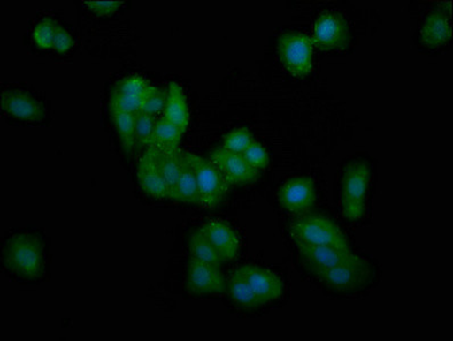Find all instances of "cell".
<instances>
[{
  "label": "cell",
  "mask_w": 453,
  "mask_h": 341,
  "mask_svg": "<svg viewBox=\"0 0 453 341\" xmlns=\"http://www.w3.org/2000/svg\"><path fill=\"white\" fill-rule=\"evenodd\" d=\"M4 264L13 275L23 279H37L43 269L42 244L27 233L12 237L4 246Z\"/></svg>",
  "instance_id": "cell-1"
},
{
  "label": "cell",
  "mask_w": 453,
  "mask_h": 341,
  "mask_svg": "<svg viewBox=\"0 0 453 341\" xmlns=\"http://www.w3.org/2000/svg\"><path fill=\"white\" fill-rule=\"evenodd\" d=\"M371 180L367 163L356 161L345 166L341 182V206L345 219H361L365 212V201Z\"/></svg>",
  "instance_id": "cell-2"
},
{
  "label": "cell",
  "mask_w": 453,
  "mask_h": 341,
  "mask_svg": "<svg viewBox=\"0 0 453 341\" xmlns=\"http://www.w3.org/2000/svg\"><path fill=\"white\" fill-rule=\"evenodd\" d=\"M289 235L296 245L329 246L351 251L347 238L334 222L323 216H307L294 222Z\"/></svg>",
  "instance_id": "cell-3"
},
{
  "label": "cell",
  "mask_w": 453,
  "mask_h": 341,
  "mask_svg": "<svg viewBox=\"0 0 453 341\" xmlns=\"http://www.w3.org/2000/svg\"><path fill=\"white\" fill-rule=\"evenodd\" d=\"M187 156L196 178L200 205L205 208H217L228 193V181L212 162L190 152H187Z\"/></svg>",
  "instance_id": "cell-4"
},
{
  "label": "cell",
  "mask_w": 453,
  "mask_h": 341,
  "mask_svg": "<svg viewBox=\"0 0 453 341\" xmlns=\"http://www.w3.org/2000/svg\"><path fill=\"white\" fill-rule=\"evenodd\" d=\"M278 55L284 66L296 77L311 72L313 45L311 38L301 33H288L278 42Z\"/></svg>",
  "instance_id": "cell-5"
},
{
  "label": "cell",
  "mask_w": 453,
  "mask_h": 341,
  "mask_svg": "<svg viewBox=\"0 0 453 341\" xmlns=\"http://www.w3.org/2000/svg\"><path fill=\"white\" fill-rule=\"evenodd\" d=\"M155 87L146 79L130 75L115 83L110 99L111 113H136Z\"/></svg>",
  "instance_id": "cell-6"
},
{
  "label": "cell",
  "mask_w": 453,
  "mask_h": 341,
  "mask_svg": "<svg viewBox=\"0 0 453 341\" xmlns=\"http://www.w3.org/2000/svg\"><path fill=\"white\" fill-rule=\"evenodd\" d=\"M318 277L333 292H353L363 287L372 277V267L364 257L351 263L318 273Z\"/></svg>",
  "instance_id": "cell-7"
},
{
  "label": "cell",
  "mask_w": 453,
  "mask_h": 341,
  "mask_svg": "<svg viewBox=\"0 0 453 341\" xmlns=\"http://www.w3.org/2000/svg\"><path fill=\"white\" fill-rule=\"evenodd\" d=\"M348 39V23L341 14L327 11L318 18L311 37L312 45L317 49L331 51L343 49Z\"/></svg>",
  "instance_id": "cell-8"
},
{
  "label": "cell",
  "mask_w": 453,
  "mask_h": 341,
  "mask_svg": "<svg viewBox=\"0 0 453 341\" xmlns=\"http://www.w3.org/2000/svg\"><path fill=\"white\" fill-rule=\"evenodd\" d=\"M302 263L310 272L318 273L327 271L340 265L351 263L361 259L351 251H343L329 246L299 245Z\"/></svg>",
  "instance_id": "cell-9"
},
{
  "label": "cell",
  "mask_w": 453,
  "mask_h": 341,
  "mask_svg": "<svg viewBox=\"0 0 453 341\" xmlns=\"http://www.w3.org/2000/svg\"><path fill=\"white\" fill-rule=\"evenodd\" d=\"M316 200L313 181L308 177L294 178L278 192V201L286 211L304 214L310 211Z\"/></svg>",
  "instance_id": "cell-10"
},
{
  "label": "cell",
  "mask_w": 453,
  "mask_h": 341,
  "mask_svg": "<svg viewBox=\"0 0 453 341\" xmlns=\"http://www.w3.org/2000/svg\"><path fill=\"white\" fill-rule=\"evenodd\" d=\"M235 272L243 277L265 304L283 296V281L270 269L257 267V265H243V267L237 269Z\"/></svg>",
  "instance_id": "cell-11"
},
{
  "label": "cell",
  "mask_w": 453,
  "mask_h": 341,
  "mask_svg": "<svg viewBox=\"0 0 453 341\" xmlns=\"http://www.w3.org/2000/svg\"><path fill=\"white\" fill-rule=\"evenodd\" d=\"M220 268L196 260H190L187 267V289L197 295H211L225 291V277Z\"/></svg>",
  "instance_id": "cell-12"
},
{
  "label": "cell",
  "mask_w": 453,
  "mask_h": 341,
  "mask_svg": "<svg viewBox=\"0 0 453 341\" xmlns=\"http://www.w3.org/2000/svg\"><path fill=\"white\" fill-rule=\"evenodd\" d=\"M210 161L229 185H249L257 180V170L245 162L241 154L228 152L221 147L211 154Z\"/></svg>",
  "instance_id": "cell-13"
},
{
  "label": "cell",
  "mask_w": 453,
  "mask_h": 341,
  "mask_svg": "<svg viewBox=\"0 0 453 341\" xmlns=\"http://www.w3.org/2000/svg\"><path fill=\"white\" fill-rule=\"evenodd\" d=\"M201 232L216 249L222 263L236 259L240 253L241 241L229 224L221 221L209 222L203 225Z\"/></svg>",
  "instance_id": "cell-14"
},
{
  "label": "cell",
  "mask_w": 453,
  "mask_h": 341,
  "mask_svg": "<svg viewBox=\"0 0 453 341\" xmlns=\"http://www.w3.org/2000/svg\"><path fill=\"white\" fill-rule=\"evenodd\" d=\"M2 110L11 117L23 121H41L45 117V110L41 102L19 90L3 91Z\"/></svg>",
  "instance_id": "cell-15"
},
{
  "label": "cell",
  "mask_w": 453,
  "mask_h": 341,
  "mask_svg": "<svg viewBox=\"0 0 453 341\" xmlns=\"http://www.w3.org/2000/svg\"><path fill=\"white\" fill-rule=\"evenodd\" d=\"M137 177L139 185L147 195L155 200H171L168 185L150 150H146L144 156L139 161Z\"/></svg>",
  "instance_id": "cell-16"
},
{
  "label": "cell",
  "mask_w": 453,
  "mask_h": 341,
  "mask_svg": "<svg viewBox=\"0 0 453 341\" xmlns=\"http://www.w3.org/2000/svg\"><path fill=\"white\" fill-rule=\"evenodd\" d=\"M451 37V26L447 13L437 10L429 14L421 27L420 39L425 46L439 47Z\"/></svg>",
  "instance_id": "cell-17"
},
{
  "label": "cell",
  "mask_w": 453,
  "mask_h": 341,
  "mask_svg": "<svg viewBox=\"0 0 453 341\" xmlns=\"http://www.w3.org/2000/svg\"><path fill=\"white\" fill-rule=\"evenodd\" d=\"M173 200L186 204H200L196 178L184 149H180V174Z\"/></svg>",
  "instance_id": "cell-18"
},
{
  "label": "cell",
  "mask_w": 453,
  "mask_h": 341,
  "mask_svg": "<svg viewBox=\"0 0 453 341\" xmlns=\"http://www.w3.org/2000/svg\"><path fill=\"white\" fill-rule=\"evenodd\" d=\"M184 133L185 130L162 117L155 125L147 149L157 150V152H170V150L178 149Z\"/></svg>",
  "instance_id": "cell-19"
},
{
  "label": "cell",
  "mask_w": 453,
  "mask_h": 341,
  "mask_svg": "<svg viewBox=\"0 0 453 341\" xmlns=\"http://www.w3.org/2000/svg\"><path fill=\"white\" fill-rule=\"evenodd\" d=\"M163 117L182 130H186L188 125V106H187L184 90L177 82H171L169 85L168 99H166L165 117Z\"/></svg>",
  "instance_id": "cell-20"
},
{
  "label": "cell",
  "mask_w": 453,
  "mask_h": 341,
  "mask_svg": "<svg viewBox=\"0 0 453 341\" xmlns=\"http://www.w3.org/2000/svg\"><path fill=\"white\" fill-rule=\"evenodd\" d=\"M150 150L153 155L157 168L160 170L163 178L168 185L171 200H173L174 192H176L179 174H180V148L170 150V152H157Z\"/></svg>",
  "instance_id": "cell-21"
},
{
  "label": "cell",
  "mask_w": 453,
  "mask_h": 341,
  "mask_svg": "<svg viewBox=\"0 0 453 341\" xmlns=\"http://www.w3.org/2000/svg\"><path fill=\"white\" fill-rule=\"evenodd\" d=\"M228 291L230 297L241 307L253 309L265 305L264 301L256 295L249 284L237 272H234V275L230 277Z\"/></svg>",
  "instance_id": "cell-22"
},
{
  "label": "cell",
  "mask_w": 453,
  "mask_h": 341,
  "mask_svg": "<svg viewBox=\"0 0 453 341\" xmlns=\"http://www.w3.org/2000/svg\"><path fill=\"white\" fill-rule=\"evenodd\" d=\"M189 253L193 260L203 261L220 268L222 261L219 257L216 249L206 239L205 236L200 231L195 232L189 239Z\"/></svg>",
  "instance_id": "cell-23"
},
{
  "label": "cell",
  "mask_w": 453,
  "mask_h": 341,
  "mask_svg": "<svg viewBox=\"0 0 453 341\" xmlns=\"http://www.w3.org/2000/svg\"><path fill=\"white\" fill-rule=\"evenodd\" d=\"M112 114L115 130L120 138L121 145L126 153L130 154L136 147V131H134V117L133 113L115 112Z\"/></svg>",
  "instance_id": "cell-24"
},
{
  "label": "cell",
  "mask_w": 453,
  "mask_h": 341,
  "mask_svg": "<svg viewBox=\"0 0 453 341\" xmlns=\"http://www.w3.org/2000/svg\"><path fill=\"white\" fill-rule=\"evenodd\" d=\"M134 131H136V148H145L149 146L150 139L157 125L154 117L138 110L134 114Z\"/></svg>",
  "instance_id": "cell-25"
},
{
  "label": "cell",
  "mask_w": 453,
  "mask_h": 341,
  "mask_svg": "<svg viewBox=\"0 0 453 341\" xmlns=\"http://www.w3.org/2000/svg\"><path fill=\"white\" fill-rule=\"evenodd\" d=\"M253 142L252 133L248 129L241 128L226 134L222 148L242 155Z\"/></svg>",
  "instance_id": "cell-26"
},
{
  "label": "cell",
  "mask_w": 453,
  "mask_h": 341,
  "mask_svg": "<svg viewBox=\"0 0 453 341\" xmlns=\"http://www.w3.org/2000/svg\"><path fill=\"white\" fill-rule=\"evenodd\" d=\"M58 23L51 19H43L35 27L33 38L35 45L42 49H50L54 46L55 27Z\"/></svg>",
  "instance_id": "cell-27"
},
{
  "label": "cell",
  "mask_w": 453,
  "mask_h": 341,
  "mask_svg": "<svg viewBox=\"0 0 453 341\" xmlns=\"http://www.w3.org/2000/svg\"><path fill=\"white\" fill-rule=\"evenodd\" d=\"M244 160L253 170H257L267 168L269 163V156L267 150L264 146H261L259 142L254 141L248 149L242 154Z\"/></svg>",
  "instance_id": "cell-28"
},
{
  "label": "cell",
  "mask_w": 453,
  "mask_h": 341,
  "mask_svg": "<svg viewBox=\"0 0 453 341\" xmlns=\"http://www.w3.org/2000/svg\"><path fill=\"white\" fill-rule=\"evenodd\" d=\"M166 99H168V91L157 88L147 96L144 104L142 105L141 110L150 117H157L158 113L165 110Z\"/></svg>",
  "instance_id": "cell-29"
},
{
  "label": "cell",
  "mask_w": 453,
  "mask_h": 341,
  "mask_svg": "<svg viewBox=\"0 0 453 341\" xmlns=\"http://www.w3.org/2000/svg\"><path fill=\"white\" fill-rule=\"evenodd\" d=\"M86 6H88V9L91 11H94L95 14L103 15V17H107V15H112L120 9L122 5V2H107V0H90V2L85 3Z\"/></svg>",
  "instance_id": "cell-30"
},
{
  "label": "cell",
  "mask_w": 453,
  "mask_h": 341,
  "mask_svg": "<svg viewBox=\"0 0 453 341\" xmlns=\"http://www.w3.org/2000/svg\"><path fill=\"white\" fill-rule=\"evenodd\" d=\"M73 46V39L65 29L59 25L55 27V37L53 49L58 53H65Z\"/></svg>",
  "instance_id": "cell-31"
}]
</instances>
